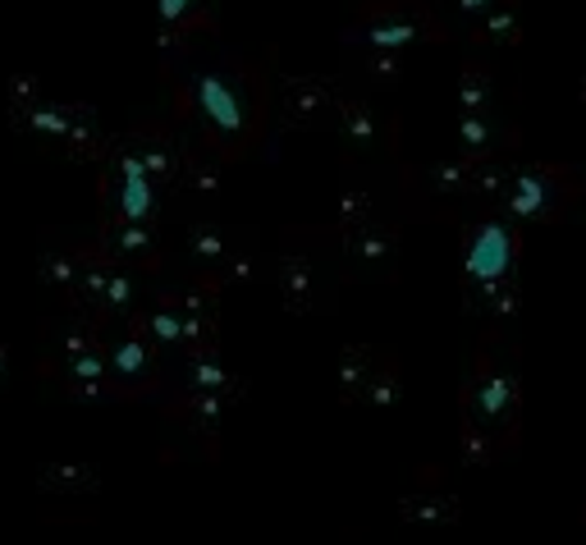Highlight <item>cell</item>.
Listing matches in <instances>:
<instances>
[{
	"instance_id": "3",
	"label": "cell",
	"mask_w": 586,
	"mask_h": 545,
	"mask_svg": "<svg viewBox=\"0 0 586 545\" xmlns=\"http://www.w3.org/2000/svg\"><path fill=\"white\" fill-rule=\"evenodd\" d=\"M376 367V353H366V349H349L344 357H339V385H344V395L349 399H390V367L385 376L372 372Z\"/></svg>"
},
{
	"instance_id": "6",
	"label": "cell",
	"mask_w": 586,
	"mask_h": 545,
	"mask_svg": "<svg viewBox=\"0 0 586 545\" xmlns=\"http://www.w3.org/2000/svg\"><path fill=\"white\" fill-rule=\"evenodd\" d=\"M404 513L413 523H454L458 519V500L454 495H436V491H417L404 500Z\"/></svg>"
},
{
	"instance_id": "13",
	"label": "cell",
	"mask_w": 586,
	"mask_h": 545,
	"mask_svg": "<svg viewBox=\"0 0 586 545\" xmlns=\"http://www.w3.org/2000/svg\"><path fill=\"white\" fill-rule=\"evenodd\" d=\"M183 10H189V0H161V19H179Z\"/></svg>"
},
{
	"instance_id": "1",
	"label": "cell",
	"mask_w": 586,
	"mask_h": 545,
	"mask_svg": "<svg viewBox=\"0 0 586 545\" xmlns=\"http://www.w3.org/2000/svg\"><path fill=\"white\" fill-rule=\"evenodd\" d=\"M518 413H522V385H518V357L490 349L462 395V440L468 453L490 463L518 440Z\"/></svg>"
},
{
	"instance_id": "14",
	"label": "cell",
	"mask_w": 586,
	"mask_h": 545,
	"mask_svg": "<svg viewBox=\"0 0 586 545\" xmlns=\"http://www.w3.org/2000/svg\"><path fill=\"white\" fill-rule=\"evenodd\" d=\"M477 6H486V0H462V10H477Z\"/></svg>"
},
{
	"instance_id": "12",
	"label": "cell",
	"mask_w": 586,
	"mask_h": 545,
	"mask_svg": "<svg viewBox=\"0 0 586 545\" xmlns=\"http://www.w3.org/2000/svg\"><path fill=\"white\" fill-rule=\"evenodd\" d=\"M125 298H129V280H125V276H115V280H110V308H119Z\"/></svg>"
},
{
	"instance_id": "11",
	"label": "cell",
	"mask_w": 586,
	"mask_h": 545,
	"mask_svg": "<svg viewBox=\"0 0 586 545\" xmlns=\"http://www.w3.org/2000/svg\"><path fill=\"white\" fill-rule=\"evenodd\" d=\"M33 125H38L42 133H65V115H51V110H38V115H33Z\"/></svg>"
},
{
	"instance_id": "8",
	"label": "cell",
	"mask_w": 586,
	"mask_h": 545,
	"mask_svg": "<svg viewBox=\"0 0 586 545\" xmlns=\"http://www.w3.org/2000/svg\"><path fill=\"white\" fill-rule=\"evenodd\" d=\"M115 372H125V376H142V372H147V344H138V340L115 344Z\"/></svg>"
},
{
	"instance_id": "10",
	"label": "cell",
	"mask_w": 586,
	"mask_h": 545,
	"mask_svg": "<svg viewBox=\"0 0 586 545\" xmlns=\"http://www.w3.org/2000/svg\"><path fill=\"white\" fill-rule=\"evenodd\" d=\"M78 357H74V376H83V381H97L102 376V357L97 353H83V349H74Z\"/></svg>"
},
{
	"instance_id": "4",
	"label": "cell",
	"mask_w": 586,
	"mask_h": 545,
	"mask_svg": "<svg viewBox=\"0 0 586 545\" xmlns=\"http://www.w3.org/2000/svg\"><path fill=\"white\" fill-rule=\"evenodd\" d=\"M198 101L206 110V119L221 133H238L243 129V106H238V93L221 78V74H202L198 78Z\"/></svg>"
},
{
	"instance_id": "9",
	"label": "cell",
	"mask_w": 586,
	"mask_h": 545,
	"mask_svg": "<svg viewBox=\"0 0 586 545\" xmlns=\"http://www.w3.org/2000/svg\"><path fill=\"white\" fill-rule=\"evenodd\" d=\"M366 42H376V46H404V42H413V28H408V23L372 28V33H366Z\"/></svg>"
},
{
	"instance_id": "7",
	"label": "cell",
	"mask_w": 586,
	"mask_h": 545,
	"mask_svg": "<svg viewBox=\"0 0 586 545\" xmlns=\"http://www.w3.org/2000/svg\"><path fill=\"white\" fill-rule=\"evenodd\" d=\"M125 216L129 221H142L147 211H151V189H147V161H125Z\"/></svg>"
},
{
	"instance_id": "2",
	"label": "cell",
	"mask_w": 586,
	"mask_h": 545,
	"mask_svg": "<svg viewBox=\"0 0 586 545\" xmlns=\"http://www.w3.org/2000/svg\"><path fill=\"white\" fill-rule=\"evenodd\" d=\"M509 270H513V234L500 221H490L472 234V244H468V280L481 293H490L496 285L509 280Z\"/></svg>"
},
{
	"instance_id": "5",
	"label": "cell",
	"mask_w": 586,
	"mask_h": 545,
	"mask_svg": "<svg viewBox=\"0 0 586 545\" xmlns=\"http://www.w3.org/2000/svg\"><path fill=\"white\" fill-rule=\"evenodd\" d=\"M509 206L518 211V216H541V211L550 206V179L528 170L513 179V193H509Z\"/></svg>"
}]
</instances>
